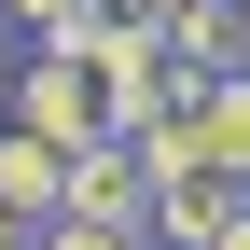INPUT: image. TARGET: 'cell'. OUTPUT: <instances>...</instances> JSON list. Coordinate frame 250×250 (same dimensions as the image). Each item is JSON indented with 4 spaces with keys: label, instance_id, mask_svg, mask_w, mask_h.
Wrapping results in <instances>:
<instances>
[{
    "label": "cell",
    "instance_id": "cell-8",
    "mask_svg": "<svg viewBox=\"0 0 250 250\" xmlns=\"http://www.w3.org/2000/svg\"><path fill=\"white\" fill-rule=\"evenodd\" d=\"M28 250H153V236H139V223H83V208H56Z\"/></svg>",
    "mask_w": 250,
    "mask_h": 250
},
{
    "label": "cell",
    "instance_id": "cell-9",
    "mask_svg": "<svg viewBox=\"0 0 250 250\" xmlns=\"http://www.w3.org/2000/svg\"><path fill=\"white\" fill-rule=\"evenodd\" d=\"M208 250H250V208H236V223H223V236H208Z\"/></svg>",
    "mask_w": 250,
    "mask_h": 250
},
{
    "label": "cell",
    "instance_id": "cell-5",
    "mask_svg": "<svg viewBox=\"0 0 250 250\" xmlns=\"http://www.w3.org/2000/svg\"><path fill=\"white\" fill-rule=\"evenodd\" d=\"M167 98L195 111L208 167H223V181H250V56H236V70H208V83H167Z\"/></svg>",
    "mask_w": 250,
    "mask_h": 250
},
{
    "label": "cell",
    "instance_id": "cell-1",
    "mask_svg": "<svg viewBox=\"0 0 250 250\" xmlns=\"http://www.w3.org/2000/svg\"><path fill=\"white\" fill-rule=\"evenodd\" d=\"M83 70H98V125L111 139H139V125L167 111V42H153V14H111L98 42H83Z\"/></svg>",
    "mask_w": 250,
    "mask_h": 250
},
{
    "label": "cell",
    "instance_id": "cell-7",
    "mask_svg": "<svg viewBox=\"0 0 250 250\" xmlns=\"http://www.w3.org/2000/svg\"><path fill=\"white\" fill-rule=\"evenodd\" d=\"M0 28H28V42H42V56H83V42H98V0H0Z\"/></svg>",
    "mask_w": 250,
    "mask_h": 250
},
{
    "label": "cell",
    "instance_id": "cell-12",
    "mask_svg": "<svg viewBox=\"0 0 250 250\" xmlns=\"http://www.w3.org/2000/svg\"><path fill=\"white\" fill-rule=\"evenodd\" d=\"M223 14H250V0H223Z\"/></svg>",
    "mask_w": 250,
    "mask_h": 250
},
{
    "label": "cell",
    "instance_id": "cell-2",
    "mask_svg": "<svg viewBox=\"0 0 250 250\" xmlns=\"http://www.w3.org/2000/svg\"><path fill=\"white\" fill-rule=\"evenodd\" d=\"M14 125H42L56 153H70V139H111V125H98V70H83V56H42V42H28V70H14Z\"/></svg>",
    "mask_w": 250,
    "mask_h": 250
},
{
    "label": "cell",
    "instance_id": "cell-6",
    "mask_svg": "<svg viewBox=\"0 0 250 250\" xmlns=\"http://www.w3.org/2000/svg\"><path fill=\"white\" fill-rule=\"evenodd\" d=\"M56 195H70V153H56L42 125H0V208L42 236V223H56Z\"/></svg>",
    "mask_w": 250,
    "mask_h": 250
},
{
    "label": "cell",
    "instance_id": "cell-11",
    "mask_svg": "<svg viewBox=\"0 0 250 250\" xmlns=\"http://www.w3.org/2000/svg\"><path fill=\"white\" fill-rule=\"evenodd\" d=\"M139 14H181V0H139Z\"/></svg>",
    "mask_w": 250,
    "mask_h": 250
},
{
    "label": "cell",
    "instance_id": "cell-3",
    "mask_svg": "<svg viewBox=\"0 0 250 250\" xmlns=\"http://www.w3.org/2000/svg\"><path fill=\"white\" fill-rule=\"evenodd\" d=\"M56 208H83V223H139V236H153V167H139L125 139H70V195H56Z\"/></svg>",
    "mask_w": 250,
    "mask_h": 250
},
{
    "label": "cell",
    "instance_id": "cell-10",
    "mask_svg": "<svg viewBox=\"0 0 250 250\" xmlns=\"http://www.w3.org/2000/svg\"><path fill=\"white\" fill-rule=\"evenodd\" d=\"M0 250H28V223H14V208H0Z\"/></svg>",
    "mask_w": 250,
    "mask_h": 250
},
{
    "label": "cell",
    "instance_id": "cell-4",
    "mask_svg": "<svg viewBox=\"0 0 250 250\" xmlns=\"http://www.w3.org/2000/svg\"><path fill=\"white\" fill-rule=\"evenodd\" d=\"M250 208V181H223V167H181V181H153V250H208Z\"/></svg>",
    "mask_w": 250,
    "mask_h": 250
}]
</instances>
